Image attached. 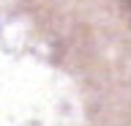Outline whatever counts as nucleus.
<instances>
[{
    "mask_svg": "<svg viewBox=\"0 0 131 126\" xmlns=\"http://www.w3.org/2000/svg\"><path fill=\"white\" fill-rule=\"evenodd\" d=\"M126 3V14H128V19H131V0H123Z\"/></svg>",
    "mask_w": 131,
    "mask_h": 126,
    "instance_id": "obj_1",
    "label": "nucleus"
}]
</instances>
